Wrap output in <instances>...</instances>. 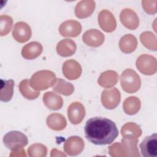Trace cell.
I'll use <instances>...</instances> for the list:
<instances>
[{
	"instance_id": "obj_31",
	"label": "cell",
	"mask_w": 157,
	"mask_h": 157,
	"mask_svg": "<svg viewBox=\"0 0 157 157\" xmlns=\"http://www.w3.org/2000/svg\"><path fill=\"white\" fill-rule=\"evenodd\" d=\"M12 18L8 15H1V31L0 35L4 36L7 34L12 26Z\"/></svg>"
},
{
	"instance_id": "obj_16",
	"label": "cell",
	"mask_w": 157,
	"mask_h": 157,
	"mask_svg": "<svg viewBox=\"0 0 157 157\" xmlns=\"http://www.w3.org/2000/svg\"><path fill=\"white\" fill-rule=\"evenodd\" d=\"M120 19L122 24L127 28L136 29L139 24V18L136 12L130 9L122 10L120 15Z\"/></svg>"
},
{
	"instance_id": "obj_15",
	"label": "cell",
	"mask_w": 157,
	"mask_h": 157,
	"mask_svg": "<svg viewBox=\"0 0 157 157\" xmlns=\"http://www.w3.org/2000/svg\"><path fill=\"white\" fill-rule=\"evenodd\" d=\"M63 75L69 80H75L82 74V67L79 63L74 59L66 61L63 65Z\"/></svg>"
},
{
	"instance_id": "obj_7",
	"label": "cell",
	"mask_w": 157,
	"mask_h": 157,
	"mask_svg": "<svg viewBox=\"0 0 157 157\" xmlns=\"http://www.w3.org/2000/svg\"><path fill=\"white\" fill-rule=\"evenodd\" d=\"M141 155L144 157H157V134L145 137L140 144Z\"/></svg>"
},
{
	"instance_id": "obj_20",
	"label": "cell",
	"mask_w": 157,
	"mask_h": 157,
	"mask_svg": "<svg viewBox=\"0 0 157 157\" xmlns=\"http://www.w3.org/2000/svg\"><path fill=\"white\" fill-rule=\"evenodd\" d=\"M43 101L47 107L51 110L60 109L63 104L62 98L52 92H46L43 96Z\"/></svg>"
},
{
	"instance_id": "obj_10",
	"label": "cell",
	"mask_w": 157,
	"mask_h": 157,
	"mask_svg": "<svg viewBox=\"0 0 157 157\" xmlns=\"http://www.w3.org/2000/svg\"><path fill=\"white\" fill-rule=\"evenodd\" d=\"M85 115V107L79 102H72L67 108V116L72 124H77L80 123Z\"/></svg>"
},
{
	"instance_id": "obj_23",
	"label": "cell",
	"mask_w": 157,
	"mask_h": 157,
	"mask_svg": "<svg viewBox=\"0 0 157 157\" xmlns=\"http://www.w3.org/2000/svg\"><path fill=\"white\" fill-rule=\"evenodd\" d=\"M118 80V74L113 71H107L101 74L98 82L104 88H110L117 83Z\"/></svg>"
},
{
	"instance_id": "obj_30",
	"label": "cell",
	"mask_w": 157,
	"mask_h": 157,
	"mask_svg": "<svg viewBox=\"0 0 157 157\" xmlns=\"http://www.w3.org/2000/svg\"><path fill=\"white\" fill-rule=\"evenodd\" d=\"M47 148L41 144H34L28 149V155L31 157H43L47 155Z\"/></svg>"
},
{
	"instance_id": "obj_3",
	"label": "cell",
	"mask_w": 157,
	"mask_h": 157,
	"mask_svg": "<svg viewBox=\"0 0 157 157\" xmlns=\"http://www.w3.org/2000/svg\"><path fill=\"white\" fill-rule=\"evenodd\" d=\"M56 80V75L53 72L42 70L36 72L32 75L29 84L34 90L40 91L46 90L54 85Z\"/></svg>"
},
{
	"instance_id": "obj_14",
	"label": "cell",
	"mask_w": 157,
	"mask_h": 157,
	"mask_svg": "<svg viewBox=\"0 0 157 157\" xmlns=\"http://www.w3.org/2000/svg\"><path fill=\"white\" fill-rule=\"evenodd\" d=\"M82 40L88 46L98 47L103 44L104 35L96 29H91L83 34Z\"/></svg>"
},
{
	"instance_id": "obj_6",
	"label": "cell",
	"mask_w": 157,
	"mask_h": 157,
	"mask_svg": "<svg viewBox=\"0 0 157 157\" xmlns=\"http://www.w3.org/2000/svg\"><path fill=\"white\" fill-rule=\"evenodd\" d=\"M136 67L138 70L145 75H153L157 70L156 58L150 55H142L136 60Z\"/></svg>"
},
{
	"instance_id": "obj_29",
	"label": "cell",
	"mask_w": 157,
	"mask_h": 157,
	"mask_svg": "<svg viewBox=\"0 0 157 157\" xmlns=\"http://www.w3.org/2000/svg\"><path fill=\"white\" fill-rule=\"evenodd\" d=\"M140 39L145 47L154 51L156 50V37L150 31L144 32L141 34Z\"/></svg>"
},
{
	"instance_id": "obj_19",
	"label": "cell",
	"mask_w": 157,
	"mask_h": 157,
	"mask_svg": "<svg viewBox=\"0 0 157 157\" xmlns=\"http://www.w3.org/2000/svg\"><path fill=\"white\" fill-rule=\"evenodd\" d=\"M77 48L75 42L69 39H65L59 42L56 45L57 53L61 56L67 57L72 55Z\"/></svg>"
},
{
	"instance_id": "obj_5",
	"label": "cell",
	"mask_w": 157,
	"mask_h": 157,
	"mask_svg": "<svg viewBox=\"0 0 157 157\" xmlns=\"http://www.w3.org/2000/svg\"><path fill=\"white\" fill-rule=\"evenodd\" d=\"M3 142L7 148L13 151L23 148L28 144V139L21 132L12 131L4 136Z\"/></svg>"
},
{
	"instance_id": "obj_1",
	"label": "cell",
	"mask_w": 157,
	"mask_h": 157,
	"mask_svg": "<svg viewBox=\"0 0 157 157\" xmlns=\"http://www.w3.org/2000/svg\"><path fill=\"white\" fill-rule=\"evenodd\" d=\"M85 135L91 143L98 145L110 144L118 136L115 123L106 118L95 117L86 121Z\"/></svg>"
},
{
	"instance_id": "obj_18",
	"label": "cell",
	"mask_w": 157,
	"mask_h": 157,
	"mask_svg": "<svg viewBox=\"0 0 157 157\" xmlns=\"http://www.w3.org/2000/svg\"><path fill=\"white\" fill-rule=\"evenodd\" d=\"M42 45L37 42H31L25 45L21 50V55L27 59H33L39 56L42 52Z\"/></svg>"
},
{
	"instance_id": "obj_32",
	"label": "cell",
	"mask_w": 157,
	"mask_h": 157,
	"mask_svg": "<svg viewBox=\"0 0 157 157\" xmlns=\"http://www.w3.org/2000/svg\"><path fill=\"white\" fill-rule=\"evenodd\" d=\"M156 1H142V6L145 12L149 14H155L156 12Z\"/></svg>"
},
{
	"instance_id": "obj_27",
	"label": "cell",
	"mask_w": 157,
	"mask_h": 157,
	"mask_svg": "<svg viewBox=\"0 0 157 157\" xmlns=\"http://www.w3.org/2000/svg\"><path fill=\"white\" fill-rule=\"evenodd\" d=\"M53 90L64 96H69L74 92V87L71 83L62 78H57L53 86Z\"/></svg>"
},
{
	"instance_id": "obj_17",
	"label": "cell",
	"mask_w": 157,
	"mask_h": 157,
	"mask_svg": "<svg viewBox=\"0 0 157 157\" xmlns=\"http://www.w3.org/2000/svg\"><path fill=\"white\" fill-rule=\"evenodd\" d=\"M95 2L93 1L84 0L78 2L75 8V13L77 17L84 18L90 16L94 12Z\"/></svg>"
},
{
	"instance_id": "obj_2",
	"label": "cell",
	"mask_w": 157,
	"mask_h": 157,
	"mask_svg": "<svg viewBox=\"0 0 157 157\" xmlns=\"http://www.w3.org/2000/svg\"><path fill=\"white\" fill-rule=\"evenodd\" d=\"M138 139L123 137L121 143H115L109 147L111 156H140L137 144Z\"/></svg>"
},
{
	"instance_id": "obj_24",
	"label": "cell",
	"mask_w": 157,
	"mask_h": 157,
	"mask_svg": "<svg viewBox=\"0 0 157 157\" xmlns=\"http://www.w3.org/2000/svg\"><path fill=\"white\" fill-rule=\"evenodd\" d=\"M141 103L139 99L136 96H130L126 98L123 104L124 112L129 115H135L140 109Z\"/></svg>"
},
{
	"instance_id": "obj_11",
	"label": "cell",
	"mask_w": 157,
	"mask_h": 157,
	"mask_svg": "<svg viewBox=\"0 0 157 157\" xmlns=\"http://www.w3.org/2000/svg\"><path fill=\"white\" fill-rule=\"evenodd\" d=\"M59 31L62 36L74 37L81 33L82 25L77 21L67 20L60 25Z\"/></svg>"
},
{
	"instance_id": "obj_22",
	"label": "cell",
	"mask_w": 157,
	"mask_h": 157,
	"mask_svg": "<svg viewBox=\"0 0 157 157\" xmlns=\"http://www.w3.org/2000/svg\"><path fill=\"white\" fill-rule=\"evenodd\" d=\"M137 45L136 37L131 34H126L123 36L119 42V47L124 53H130L135 50Z\"/></svg>"
},
{
	"instance_id": "obj_21",
	"label": "cell",
	"mask_w": 157,
	"mask_h": 157,
	"mask_svg": "<svg viewBox=\"0 0 157 157\" xmlns=\"http://www.w3.org/2000/svg\"><path fill=\"white\" fill-rule=\"evenodd\" d=\"M47 124L52 130L61 131L65 128L67 123L64 116L59 113H54L48 116Z\"/></svg>"
},
{
	"instance_id": "obj_25",
	"label": "cell",
	"mask_w": 157,
	"mask_h": 157,
	"mask_svg": "<svg viewBox=\"0 0 157 157\" xmlns=\"http://www.w3.org/2000/svg\"><path fill=\"white\" fill-rule=\"evenodd\" d=\"M121 132L123 137L138 139L142 134V130L135 123L129 122L122 126Z\"/></svg>"
},
{
	"instance_id": "obj_26",
	"label": "cell",
	"mask_w": 157,
	"mask_h": 157,
	"mask_svg": "<svg viewBox=\"0 0 157 157\" xmlns=\"http://www.w3.org/2000/svg\"><path fill=\"white\" fill-rule=\"evenodd\" d=\"M14 81L13 80H1V101L3 102L9 101L13 94Z\"/></svg>"
},
{
	"instance_id": "obj_28",
	"label": "cell",
	"mask_w": 157,
	"mask_h": 157,
	"mask_svg": "<svg viewBox=\"0 0 157 157\" xmlns=\"http://www.w3.org/2000/svg\"><path fill=\"white\" fill-rule=\"evenodd\" d=\"M30 86L29 80L28 79H25L19 84V90L25 98L28 99L33 100L36 99L39 96L40 92L36 91Z\"/></svg>"
},
{
	"instance_id": "obj_13",
	"label": "cell",
	"mask_w": 157,
	"mask_h": 157,
	"mask_svg": "<svg viewBox=\"0 0 157 157\" xmlns=\"http://www.w3.org/2000/svg\"><path fill=\"white\" fill-rule=\"evenodd\" d=\"M12 35L17 42L20 43L26 42L31 36V28L25 22H18L14 26Z\"/></svg>"
},
{
	"instance_id": "obj_9",
	"label": "cell",
	"mask_w": 157,
	"mask_h": 157,
	"mask_svg": "<svg viewBox=\"0 0 157 157\" xmlns=\"http://www.w3.org/2000/svg\"><path fill=\"white\" fill-rule=\"evenodd\" d=\"M84 142L78 136H71L64 142V150L70 156H75L80 154L84 148Z\"/></svg>"
},
{
	"instance_id": "obj_8",
	"label": "cell",
	"mask_w": 157,
	"mask_h": 157,
	"mask_svg": "<svg viewBox=\"0 0 157 157\" xmlns=\"http://www.w3.org/2000/svg\"><path fill=\"white\" fill-rule=\"evenodd\" d=\"M120 100V92L116 88L105 90L102 93L101 102L106 109H115L119 104Z\"/></svg>"
},
{
	"instance_id": "obj_12",
	"label": "cell",
	"mask_w": 157,
	"mask_h": 157,
	"mask_svg": "<svg viewBox=\"0 0 157 157\" xmlns=\"http://www.w3.org/2000/svg\"><path fill=\"white\" fill-rule=\"evenodd\" d=\"M98 22L100 27L105 32L110 33L114 31L117 23L113 15L107 10H102L99 13Z\"/></svg>"
},
{
	"instance_id": "obj_4",
	"label": "cell",
	"mask_w": 157,
	"mask_h": 157,
	"mask_svg": "<svg viewBox=\"0 0 157 157\" xmlns=\"http://www.w3.org/2000/svg\"><path fill=\"white\" fill-rule=\"evenodd\" d=\"M120 83L124 91L133 93L139 90L141 80L136 71L131 69H126L120 75Z\"/></svg>"
}]
</instances>
